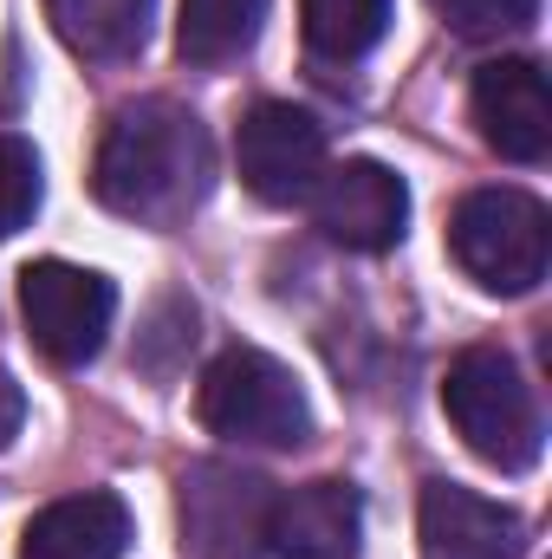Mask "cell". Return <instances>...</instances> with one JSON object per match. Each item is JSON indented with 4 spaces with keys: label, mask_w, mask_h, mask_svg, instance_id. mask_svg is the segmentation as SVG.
<instances>
[{
    "label": "cell",
    "mask_w": 552,
    "mask_h": 559,
    "mask_svg": "<svg viewBox=\"0 0 552 559\" xmlns=\"http://www.w3.org/2000/svg\"><path fill=\"white\" fill-rule=\"evenodd\" d=\"M20 417H26V397H20V384L0 371V449L20 436Z\"/></svg>",
    "instance_id": "cell-18"
},
{
    "label": "cell",
    "mask_w": 552,
    "mask_h": 559,
    "mask_svg": "<svg viewBox=\"0 0 552 559\" xmlns=\"http://www.w3.org/2000/svg\"><path fill=\"white\" fill-rule=\"evenodd\" d=\"M46 20L65 39V52L92 66H124L149 46L156 0H46Z\"/></svg>",
    "instance_id": "cell-13"
},
{
    "label": "cell",
    "mask_w": 552,
    "mask_h": 559,
    "mask_svg": "<svg viewBox=\"0 0 552 559\" xmlns=\"http://www.w3.org/2000/svg\"><path fill=\"white\" fill-rule=\"evenodd\" d=\"M312 222L325 241H338L351 254H384L410 228V189L397 169H384L371 156L325 163V176L312 189Z\"/></svg>",
    "instance_id": "cell-8"
},
{
    "label": "cell",
    "mask_w": 552,
    "mask_h": 559,
    "mask_svg": "<svg viewBox=\"0 0 552 559\" xmlns=\"http://www.w3.org/2000/svg\"><path fill=\"white\" fill-rule=\"evenodd\" d=\"M429 13L461 39H501V33H527L540 0H429Z\"/></svg>",
    "instance_id": "cell-17"
},
{
    "label": "cell",
    "mask_w": 552,
    "mask_h": 559,
    "mask_svg": "<svg viewBox=\"0 0 552 559\" xmlns=\"http://www.w3.org/2000/svg\"><path fill=\"white\" fill-rule=\"evenodd\" d=\"M195 417L208 423L215 436L228 442H254V449H299L312 411H305V391L299 378L254 352V345H235L221 352L208 371H202V391H195Z\"/></svg>",
    "instance_id": "cell-4"
},
{
    "label": "cell",
    "mask_w": 552,
    "mask_h": 559,
    "mask_svg": "<svg viewBox=\"0 0 552 559\" xmlns=\"http://www.w3.org/2000/svg\"><path fill=\"white\" fill-rule=\"evenodd\" d=\"M416 540H422V559H520L527 521L475 488L429 481L416 501Z\"/></svg>",
    "instance_id": "cell-10"
},
{
    "label": "cell",
    "mask_w": 552,
    "mask_h": 559,
    "mask_svg": "<svg viewBox=\"0 0 552 559\" xmlns=\"http://www.w3.org/2000/svg\"><path fill=\"white\" fill-rule=\"evenodd\" d=\"M235 163H241V182L254 202H267V209L312 202V189L325 176V124L305 105L261 98V105H248V118L235 131Z\"/></svg>",
    "instance_id": "cell-7"
},
{
    "label": "cell",
    "mask_w": 552,
    "mask_h": 559,
    "mask_svg": "<svg viewBox=\"0 0 552 559\" xmlns=\"http://www.w3.org/2000/svg\"><path fill=\"white\" fill-rule=\"evenodd\" d=\"M274 481L241 462H189L176 481V527L189 559H261L267 554Z\"/></svg>",
    "instance_id": "cell-5"
},
{
    "label": "cell",
    "mask_w": 552,
    "mask_h": 559,
    "mask_svg": "<svg viewBox=\"0 0 552 559\" xmlns=\"http://www.w3.org/2000/svg\"><path fill=\"white\" fill-rule=\"evenodd\" d=\"M364 547V501L351 481H299L274 495L267 554L274 559H358Z\"/></svg>",
    "instance_id": "cell-11"
},
{
    "label": "cell",
    "mask_w": 552,
    "mask_h": 559,
    "mask_svg": "<svg viewBox=\"0 0 552 559\" xmlns=\"http://www.w3.org/2000/svg\"><path fill=\"white\" fill-rule=\"evenodd\" d=\"M33 209H39V156L26 138L0 131V241L20 235L33 222Z\"/></svg>",
    "instance_id": "cell-16"
},
{
    "label": "cell",
    "mask_w": 552,
    "mask_h": 559,
    "mask_svg": "<svg viewBox=\"0 0 552 559\" xmlns=\"http://www.w3.org/2000/svg\"><path fill=\"white\" fill-rule=\"evenodd\" d=\"M215 176V150L208 131L189 105L176 98H137L124 105L92 156V195L143 228H176Z\"/></svg>",
    "instance_id": "cell-1"
},
{
    "label": "cell",
    "mask_w": 552,
    "mask_h": 559,
    "mask_svg": "<svg viewBox=\"0 0 552 559\" xmlns=\"http://www.w3.org/2000/svg\"><path fill=\"white\" fill-rule=\"evenodd\" d=\"M442 411L455 423V436L501 475H527L547 449V417L533 384L520 378V365L501 345H468L448 378H442Z\"/></svg>",
    "instance_id": "cell-2"
},
{
    "label": "cell",
    "mask_w": 552,
    "mask_h": 559,
    "mask_svg": "<svg viewBox=\"0 0 552 559\" xmlns=\"http://www.w3.org/2000/svg\"><path fill=\"white\" fill-rule=\"evenodd\" d=\"M20 319L52 365H85L118 319V286L72 261H33L20 274Z\"/></svg>",
    "instance_id": "cell-6"
},
{
    "label": "cell",
    "mask_w": 552,
    "mask_h": 559,
    "mask_svg": "<svg viewBox=\"0 0 552 559\" xmlns=\"http://www.w3.org/2000/svg\"><path fill=\"white\" fill-rule=\"evenodd\" d=\"M391 26V0H299V33L325 66L364 59Z\"/></svg>",
    "instance_id": "cell-15"
},
{
    "label": "cell",
    "mask_w": 552,
    "mask_h": 559,
    "mask_svg": "<svg viewBox=\"0 0 552 559\" xmlns=\"http://www.w3.org/2000/svg\"><path fill=\"white\" fill-rule=\"evenodd\" d=\"M448 254L481 293L520 299L552 267V215L527 189H475L448 215Z\"/></svg>",
    "instance_id": "cell-3"
},
{
    "label": "cell",
    "mask_w": 552,
    "mask_h": 559,
    "mask_svg": "<svg viewBox=\"0 0 552 559\" xmlns=\"http://www.w3.org/2000/svg\"><path fill=\"white\" fill-rule=\"evenodd\" d=\"M261 26H267V0H182L176 52L182 66H228L261 39Z\"/></svg>",
    "instance_id": "cell-14"
},
{
    "label": "cell",
    "mask_w": 552,
    "mask_h": 559,
    "mask_svg": "<svg viewBox=\"0 0 552 559\" xmlns=\"http://www.w3.org/2000/svg\"><path fill=\"white\" fill-rule=\"evenodd\" d=\"M124 547H131V508L105 488L39 508L20 534V559H124Z\"/></svg>",
    "instance_id": "cell-12"
},
{
    "label": "cell",
    "mask_w": 552,
    "mask_h": 559,
    "mask_svg": "<svg viewBox=\"0 0 552 559\" xmlns=\"http://www.w3.org/2000/svg\"><path fill=\"white\" fill-rule=\"evenodd\" d=\"M475 124H481V143L507 163H547L552 150V92L547 72L533 59H488L475 72Z\"/></svg>",
    "instance_id": "cell-9"
}]
</instances>
